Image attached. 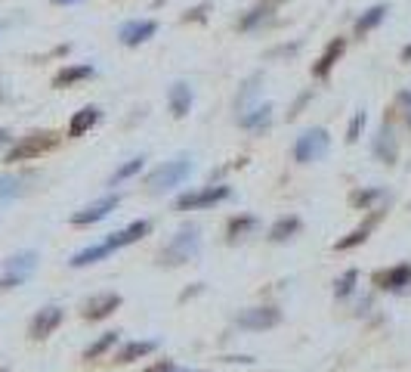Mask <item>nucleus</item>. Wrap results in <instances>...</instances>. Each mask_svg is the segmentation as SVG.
Returning <instances> with one entry per match:
<instances>
[{"label":"nucleus","instance_id":"obj_1","mask_svg":"<svg viewBox=\"0 0 411 372\" xmlns=\"http://www.w3.org/2000/svg\"><path fill=\"white\" fill-rule=\"evenodd\" d=\"M189 174H192V159H189V155H179V159L164 162L158 171H151L146 183H149L151 192H164V189H170V186L183 183Z\"/></svg>","mask_w":411,"mask_h":372},{"label":"nucleus","instance_id":"obj_2","mask_svg":"<svg viewBox=\"0 0 411 372\" xmlns=\"http://www.w3.org/2000/svg\"><path fill=\"white\" fill-rule=\"evenodd\" d=\"M328 146H331V137L324 127H313L306 131L303 137H297V146H294V159L300 164H309V162H319L328 155Z\"/></svg>","mask_w":411,"mask_h":372},{"label":"nucleus","instance_id":"obj_3","mask_svg":"<svg viewBox=\"0 0 411 372\" xmlns=\"http://www.w3.org/2000/svg\"><path fill=\"white\" fill-rule=\"evenodd\" d=\"M198 242L201 239H198V230H195V227H189V230H183V233H177L170 245L161 252V264H170V267H177V264L189 261V257L198 255Z\"/></svg>","mask_w":411,"mask_h":372},{"label":"nucleus","instance_id":"obj_4","mask_svg":"<svg viewBox=\"0 0 411 372\" xmlns=\"http://www.w3.org/2000/svg\"><path fill=\"white\" fill-rule=\"evenodd\" d=\"M56 143H59V137L50 131L43 134H31V137H25L22 143H16V146L6 152V162H25V159H38V155H43L47 149H53Z\"/></svg>","mask_w":411,"mask_h":372},{"label":"nucleus","instance_id":"obj_5","mask_svg":"<svg viewBox=\"0 0 411 372\" xmlns=\"http://www.w3.org/2000/svg\"><path fill=\"white\" fill-rule=\"evenodd\" d=\"M229 199V186H207V189L198 192H186V196L177 199V208L179 211H195V208H211V205Z\"/></svg>","mask_w":411,"mask_h":372},{"label":"nucleus","instance_id":"obj_6","mask_svg":"<svg viewBox=\"0 0 411 372\" xmlns=\"http://www.w3.org/2000/svg\"><path fill=\"white\" fill-rule=\"evenodd\" d=\"M241 329H251V332H263V329H272L281 323V310L276 307H251V310H241L235 320Z\"/></svg>","mask_w":411,"mask_h":372},{"label":"nucleus","instance_id":"obj_7","mask_svg":"<svg viewBox=\"0 0 411 372\" xmlns=\"http://www.w3.org/2000/svg\"><path fill=\"white\" fill-rule=\"evenodd\" d=\"M155 31H158V22H151V19H133V22L121 25L118 38L124 47H140V44H146V41L155 38Z\"/></svg>","mask_w":411,"mask_h":372},{"label":"nucleus","instance_id":"obj_8","mask_svg":"<svg viewBox=\"0 0 411 372\" xmlns=\"http://www.w3.org/2000/svg\"><path fill=\"white\" fill-rule=\"evenodd\" d=\"M62 323V307H43V310L34 313V320H31V329H28V335L31 338H47V335H53L56 329H59Z\"/></svg>","mask_w":411,"mask_h":372},{"label":"nucleus","instance_id":"obj_9","mask_svg":"<svg viewBox=\"0 0 411 372\" xmlns=\"http://www.w3.org/2000/svg\"><path fill=\"white\" fill-rule=\"evenodd\" d=\"M114 208H118V196H105V199H99V202H93L90 208L71 214V224H77V227H84V224H96V220L108 217V211H114Z\"/></svg>","mask_w":411,"mask_h":372},{"label":"nucleus","instance_id":"obj_10","mask_svg":"<svg viewBox=\"0 0 411 372\" xmlns=\"http://www.w3.org/2000/svg\"><path fill=\"white\" fill-rule=\"evenodd\" d=\"M149 230H151V224H149V220H133V224L124 227L121 233H112V236H108V242H105V245L112 248V252H114V248L133 245V242H140L142 236H149Z\"/></svg>","mask_w":411,"mask_h":372},{"label":"nucleus","instance_id":"obj_11","mask_svg":"<svg viewBox=\"0 0 411 372\" xmlns=\"http://www.w3.org/2000/svg\"><path fill=\"white\" fill-rule=\"evenodd\" d=\"M192 87L186 81H177L170 87L167 93V103H170V112H173V118H186L189 115V109H192Z\"/></svg>","mask_w":411,"mask_h":372},{"label":"nucleus","instance_id":"obj_12","mask_svg":"<svg viewBox=\"0 0 411 372\" xmlns=\"http://www.w3.org/2000/svg\"><path fill=\"white\" fill-rule=\"evenodd\" d=\"M118 307H121V295H112V292H108V295H96V298H90V301H87L84 317L87 320H105L108 313L118 310Z\"/></svg>","mask_w":411,"mask_h":372},{"label":"nucleus","instance_id":"obj_13","mask_svg":"<svg viewBox=\"0 0 411 372\" xmlns=\"http://www.w3.org/2000/svg\"><path fill=\"white\" fill-rule=\"evenodd\" d=\"M343 50H346V41H343V38L331 41V44L324 47V53L319 56V62L313 66V75H315V78H324V75H328V71L334 69V62L343 56Z\"/></svg>","mask_w":411,"mask_h":372},{"label":"nucleus","instance_id":"obj_14","mask_svg":"<svg viewBox=\"0 0 411 372\" xmlns=\"http://www.w3.org/2000/svg\"><path fill=\"white\" fill-rule=\"evenodd\" d=\"M380 214H384V211H371V217H368L365 220V224L362 227H359V230H352L350 236H343V239L341 242H337V252H346V248H356V245H362V242L368 239V236H371V230H374V227H378V220H380Z\"/></svg>","mask_w":411,"mask_h":372},{"label":"nucleus","instance_id":"obj_15","mask_svg":"<svg viewBox=\"0 0 411 372\" xmlns=\"http://www.w3.org/2000/svg\"><path fill=\"white\" fill-rule=\"evenodd\" d=\"M374 155H378L380 162H387V164H393V162H396V155H399V146H396L393 127H389V124L380 127L378 140H374Z\"/></svg>","mask_w":411,"mask_h":372},{"label":"nucleus","instance_id":"obj_16","mask_svg":"<svg viewBox=\"0 0 411 372\" xmlns=\"http://www.w3.org/2000/svg\"><path fill=\"white\" fill-rule=\"evenodd\" d=\"M99 121V109L96 106H84L81 112H75V118H71L68 124V137H84L87 131H90L93 124Z\"/></svg>","mask_w":411,"mask_h":372},{"label":"nucleus","instance_id":"obj_17","mask_svg":"<svg viewBox=\"0 0 411 372\" xmlns=\"http://www.w3.org/2000/svg\"><path fill=\"white\" fill-rule=\"evenodd\" d=\"M96 75V69L90 66V62H84V66H65L59 75H56V87H71V84L77 81H87V78Z\"/></svg>","mask_w":411,"mask_h":372},{"label":"nucleus","instance_id":"obj_18","mask_svg":"<svg viewBox=\"0 0 411 372\" xmlns=\"http://www.w3.org/2000/svg\"><path fill=\"white\" fill-rule=\"evenodd\" d=\"M34 267H38V255H34V252H19V255H13L10 261L3 264V270H6V273L22 276V279H25L28 273H31Z\"/></svg>","mask_w":411,"mask_h":372},{"label":"nucleus","instance_id":"obj_19","mask_svg":"<svg viewBox=\"0 0 411 372\" xmlns=\"http://www.w3.org/2000/svg\"><path fill=\"white\" fill-rule=\"evenodd\" d=\"M380 282H384V289H389V292H402L405 285H411V264H399V267L387 270V273L380 276Z\"/></svg>","mask_w":411,"mask_h":372},{"label":"nucleus","instance_id":"obj_20","mask_svg":"<svg viewBox=\"0 0 411 372\" xmlns=\"http://www.w3.org/2000/svg\"><path fill=\"white\" fill-rule=\"evenodd\" d=\"M387 13H389V10H387L384 3H378V6H371L368 13H362V16H359V22H356V34L362 38V34L374 31V28H378V25L387 19Z\"/></svg>","mask_w":411,"mask_h":372},{"label":"nucleus","instance_id":"obj_21","mask_svg":"<svg viewBox=\"0 0 411 372\" xmlns=\"http://www.w3.org/2000/svg\"><path fill=\"white\" fill-rule=\"evenodd\" d=\"M300 233V217H281V220H276L272 224V230H269V239L272 242H287L291 236H297Z\"/></svg>","mask_w":411,"mask_h":372},{"label":"nucleus","instance_id":"obj_22","mask_svg":"<svg viewBox=\"0 0 411 372\" xmlns=\"http://www.w3.org/2000/svg\"><path fill=\"white\" fill-rule=\"evenodd\" d=\"M155 348H158L155 341H130V345L121 348L118 363H133V360H142V357H149Z\"/></svg>","mask_w":411,"mask_h":372},{"label":"nucleus","instance_id":"obj_23","mask_svg":"<svg viewBox=\"0 0 411 372\" xmlns=\"http://www.w3.org/2000/svg\"><path fill=\"white\" fill-rule=\"evenodd\" d=\"M108 252H112V248H108L105 245V242H103V245H90V248H84V252H77L75 257H71V267H87V264H96V261H103V257L108 255Z\"/></svg>","mask_w":411,"mask_h":372},{"label":"nucleus","instance_id":"obj_24","mask_svg":"<svg viewBox=\"0 0 411 372\" xmlns=\"http://www.w3.org/2000/svg\"><path fill=\"white\" fill-rule=\"evenodd\" d=\"M269 118H272V106H269V103H263V106H257L254 112L241 115V127H248V131H257V127L269 124Z\"/></svg>","mask_w":411,"mask_h":372},{"label":"nucleus","instance_id":"obj_25","mask_svg":"<svg viewBox=\"0 0 411 372\" xmlns=\"http://www.w3.org/2000/svg\"><path fill=\"white\" fill-rule=\"evenodd\" d=\"M142 162H146V159H142V155H136V159L124 162V164H121V168L112 174V180H108V183H112V186H118V183L130 180V177H133V174H140V171H142Z\"/></svg>","mask_w":411,"mask_h":372},{"label":"nucleus","instance_id":"obj_26","mask_svg":"<svg viewBox=\"0 0 411 372\" xmlns=\"http://www.w3.org/2000/svg\"><path fill=\"white\" fill-rule=\"evenodd\" d=\"M114 341H118V332H105L103 338H96V341H93L90 348L84 350V360H96V357H103L105 350L114 345Z\"/></svg>","mask_w":411,"mask_h":372},{"label":"nucleus","instance_id":"obj_27","mask_svg":"<svg viewBox=\"0 0 411 372\" xmlns=\"http://www.w3.org/2000/svg\"><path fill=\"white\" fill-rule=\"evenodd\" d=\"M22 183H25V177H0V202H3V199L19 196Z\"/></svg>","mask_w":411,"mask_h":372},{"label":"nucleus","instance_id":"obj_28","mask_svg":"<svg viewBox=\"0 0 411 372\" xmlns=\"http://www.w3.org/2000/svg\"><path fill=\"white\" fill-rule=\"evenodd\" d=\"M356 279H359V270H346V273L337 279V285H334V295L337 298H346L352 289H356Z\"/></svg>","mask_w":411,"mask_h":372},{"label":"nucleus","instance_id":"obj_29","mask_svg":"<svg viewBox=\"0 0 411 372\" xmlns=\"http://www.w3.org/2000/svg\"><path fill=\"white\" fill-rule=\"evenodd\" d=\"M254 227H257V217H232V220H229V236L238 239V236L251 233Z\"/></svg>","mask_w":411,"mask_h":372},{"label":"nucleus","instance_id":"obj_30","mask_svg":"<svg viewBox=\"0 0 411 372\" xmlns=\"http://www.w3.org/2000/svg\"><path fill=\"white\" fill-rule=\"evenodd\" d=\"M266 16H269V6H257V10H251L248 16L241 19V31H251L257 22H266Z\"/></svg>","mask_w":411,"mask_h":372},{"label":"nucleus","instance_id":"obj_31","mask_svg":"<svg viewBox=\"0 0 411 372\" xmlns=\"http://www.w3.org/2000/svg\"><path fill=\"white\" fill-rule=\"evenodd\" d=\"M362 127H365V112H356V115H352V121H350V127H346V140L356 143L359 134H362Z\"/></svg>","mask_w":411,"mask_h":372},{"label":"nucleus","instance_id":"obj_32","mask_svg":"<svg viewBox=\"0 0 411 372\" xmlns=\"http://www.w3.org/2000/svg\"><path fill=\"white\" fill-rule=\"evenodd\" d=\"M378 196H380V189H365V192H352V199H350V202L356 205V208H365V205H371V202H374V199H378Z\"/></svg>","mask_w":411,"mask_h":372},{"label":"nucleus","instance_id":"obj_33","mask_svg":"<svg viewBox=\"0 0 411 372\" xmlns=\"http://www.w3.org/2000/svg\"><path fill=\"white\" fill-rule=\"evenodd\" d=\"M146 372H177V366H173V363H170V360H158V363H155V366H149Z\"/></svg>","mask_w":411,"mask_h":372},{"label":"nucleus","instance_id":"obj_34","mask_svg":"<svg viewBox=\"0 0 411 372\" xmlns=\"http://www.w3.org/2000/svg\"><path fill=\"white\" fill-rule=\"evenodd\" d=\"M22 282V276H13V273H6L3 279H0V289H13V285H19Z\"/></svg>","mask_w":411,"mask_h":372},{"label":"nucleus","instance_id":"obj_35","mask_svg":"<svg viewBox=\"0 0 411 372\" xmlns=\"http://www.w3.org/2000/svg\"><path fill=\"white\" fill-rule=\"evenodd\" d=\"M6 143H10V134H6L3 127H0V146H6Z\"/></svg>","mask_w":411,"mask_h":372},{"label":"nucleus","instance_id":"obj_36","mask_svg":"<svg viewBox=\"0 0 411 372\" xmlns=\"http://www.w3.org/2000/svg\"><path fill=\"white\" fill-rule=\"evenodd\" d=\"M56 6H71V3H81V0H53Z\"/></svg>","mask_w":411,"mask_h":372},{"label":"nucleus","instance_id":"obj_37","mask_svg":"<svg viewBox=\"0 0 411 372\" xmlns=\"http://www.w3.org/2000/svg\"><path fill=\"white\" fill-rule=\"evenodd\" d=\"M402 59H405V62H411V44H408L405 50H402Z\"/></svg>","mask_w":411,"mask_h":372},{"label":"nucleus","instance_id":"obj_38","mask_svg":"<svg viewBox=\"0 0 411 372\" xmlns=\"http://www.w3.org/2000/svg\"><path fill=\"white\" fill-rule=\"evenodd\" d=\"M3 28H6V22H3V19H0V31H3Z\"/></svg>","mask_w":411,"mask_h":372},{"label":"nucleus","instance_id":"obj_39","mask_svg":"<svg viewBox=\"0 0 411 372\" xmlns=\"http://www.w3.org/2000/svg\"><path fill=\"white\" fill-rule=\"evenodd\" d=\"M0 372H10V369H0Z\"/></svg>","mask_w":411,"mask_h":372},{"label":"nucleus","instance_id":"obj_40","mask_svg":"<svg viewBox=\"0 0 411 372\" xmlns=\"http://www.w3.org/2000/svg\"><path fill=\"white\" fill-rule=\"evenodd\" d=\"M192 372H195V369H192Z\"/></svg>","mask_w":411,"mask_h":372}]
</instances>
